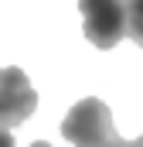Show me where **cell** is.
Here are the masks:
<instances>
[{
	"label": "cell",
	"instance_id": "6da1fadb",
	"mask_svg": "<svg viewBox=\"0 0 143 147\" xmlns=\"http://www.w3.org/2000/svg\"><path fill=\"white\" fill-rule=\"evenodd\" d=\"M37 106V92L24 69L7 65L0 69V130H14L21 127Z\"/></svg>",
	"mask_w": 143,
	"mask_h": 147
},
{
	"label": "cell",
	"instance_id": "7a4b0ae2",
	"mask_svg": "<svg viewBox=\"0 0 143 147\" xmlns=\"http://www.w3.org/2000/svg\"><path fill=\"white\" fill-rule=\"evenodd\" d=\"M82 31L96 48H112L126 34V3H82Z\"/></svg>",
	"mask_w": 143,
	"mask_h": 147
},
{
	"label": "cell",
	"instance_id": "3957f363",
	"mask_svg": "<svg viewBox=\"0 0 143 147\" xmlns=\"http://www.w3.org/2000/svg\"><path fill=\"white\" fill-rule=\"evenodd\" d=\"M126 38L143 48V3H126Z\"/></svg>",
	"mask_w": 143,
	"mask_h": 147
},
{
	"label": "cell",
	"instance_id": "277c9868",
	"mask_svg": "<svg viewBox=\"0 0 143 147\" xmlns=\"http://www.w3.org/2000/svg\"><path fill=\"white\" fill-rule=\"evenodd\" d=\"M0 147H14V134L10 130H0ZM31 147H51L48 140H34Z\"/></svg>",
	"mask_w": 143,
	"mask_h": 147
},
{
	"label": "cell",
	"instance_id": "5b68a950",
	"mask_svg": "<svg viewBox=\"0 0 143 147\" xmlns=\"http://www.w3.org/2000/svg\"><path fill=\"white\" fill-rule=\"evenodd\" d=\"M102 147H143V137H136V140H123V137L116 134V137H112V140H106Z\"/></svg>",
	"mask_w": 143,
	"mask_h": 147
}]
</instances>
